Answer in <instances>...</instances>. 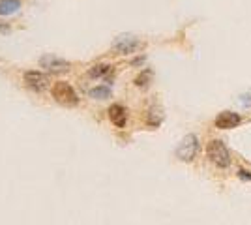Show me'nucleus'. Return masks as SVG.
<instances>
[{
	"instance_id": "obj_1",
	"label": "nucleus",
	"mask_w": 251,
	"mask_h": 225,
	"mask_svg": "<svg viewBox=\"0 0 251 225\" xmlns=\"http://www.w3.org/2000/svg\"><path fill=\"white\" fill-rule=\"evenodd\" d=\"M206 156H208V160L214 163V165H218L220 169H227L230 165V154H229V149L225 147V143L220 139H212L206 145Z\"/></svg>"
},
{
	"instance_id": "obj_2",
	"label": "nucleus",
	"mask_w": 251,
	"mask_h": 225,
	"mask_svg": "<svg viewBox=\"0 0 251 225\" xmlns=\"http://www.w3.org/2000/svg\"><path fill=\"white\" fill-rule=\"evenodd\" d=\"M52 98L60 103V105H66V107H75L79 103V96L74 90V86L66 81H58L52 85Z\"/></svg>"
},
{
	"instance_id": "obj_3",
	"label": "nucleus",
	"mask_w": 251,
	"mask_h": 225,
	"mask_svg": "<svg viewBox=\"0 0 251 225\" xmlns=\"http://www.w3.org/2000/svg\"><path fill=\"white\" fill-rule=\"evenodd\" d=\"M197 154H199V139H197V135L189 133L178 143L176 158L180 161H193L197 158Z\"/></svg>"
},
{
	"instance_id": "obj_4",
	"label": "nucleus",
	"mask_w": 251,
	"mask_h": 225,
	"mask_svg": "<svg viewBox=\"0 0 251 225\" xmlns=\"http://www.w3.org/2000/svg\"><path fill=\"white\" fill-rule=\"evenodd\" d=\"M145 47V42H141L139 38L135 36H129V34H126V36H118L115 42H113V51L116 54H133L137 51H141Z\"/></svg>"
},
{
	"instance_id": "obj_5",
	"label": "nucleus",
	"mask_w": 251,
	"mask_h": 225,
	"mask_svg": "<svg viewBox=\"0 0 251 225\" xmlns=\"http://www.w3.org/2000/svg\"><path fill=\"white\" fill-rule=\"evenodd\" d=\"M40 68H43L49 74H66V72H70L72 64L56 54H43L40 58Z\"/></svg>"
},
{
	"instance_id": "obj_6",
	"label": "nucleus",
	"mask_w": 251,
	"mask_h": 225,
	"mask_svg": "<svg viewBox=\"0 0 251 225\" xmlns=\"http://www.w3.org/2000/svg\"><path fill=\"white\" fill-rule=\"evenodd\" d=\"M25 85L28 86L34 92H43L49 88V79L47 75H43L42 72H26L25 74Z\"/></svg>"
},
{
	"instance_id": "obj_7",
	"label": "nucleus",
	"mask_w": 251,
	"mask_h": 225,
	"mask_svg": "<svg viewBox=\"0 0 251 225\" xmlns=\"http://www.w3.org/2000/svg\"><path fill=\"white\" fill-rule=\"evenodd\" d=\"M242 122V117L238 113H232V111H221L220 115L216 117V128L220 129H232L236 128Z\"/></svg>"
},
{
	"instance_id": "obj_8",
	"label": "nucleus",
	"mask_w": 251,
	"mask_h": 225,
	"mask_svg": "<svg viewBox=\"0 0 251 225\" xmlns=\"http://www.w3.org/2000/svg\"><path fill=\"white\" fill-rule=\"evenodd\" d=\"M109 120L115 124L116 128H124L127 122V109L120 103H115L109 107Z\"/></svg>"
},
{
	"instance_id": "obj_9",
	"label": "nucleus",
	"mask_w": 251,
	"mask_h": 225,
	"mask_svg": "<svg viewBox=\"0 0 251 225\" xmlns=\"http://www.w3.org/2000/svg\"><path fill=\"white\" fill-rule=\"evenodd\" d=\"M88 75L92 79H109L113 75V66L109 64H96L88 70Z\"/></svg>"
},
{
	"instance_id": "obj_10",
	"label": "nucleus",
	"mask_w": 251,
	"mask_h": 225,
	"mask_svg": "<svg viewBox=\"0 0 251 225\" xmlns=\"http://www.w3.org/2000/svg\"><path fill=\"white\" fill-rule=\"evenodd\" d=\"M21 2L19 0H0V15H11L19 11Z\"/></svg>"
},
{
	"instance_id": "obj_11",
	"label": "nucleus",
	"mask_w": 251,
	"mask_h": 225,
	"mask_svg": "<svg viewBox=\"0 0 251 225\" xmlns=\"http://www.w3.org/2000/svg\"><path fill=\"white\" fill-rule=\"evenodd\" d=\"M161 120H163V115H161V109L152 107L150 111H148V115H147L148 126H152V128H157V126L161 124Z\"/></svg>"
},
{
	"instance_id": "obj_12",
	"label": "nucleus",
	"mask_w": 251,
	"mask_h": 225,
	"mask_svg": "<svg viewBox=\"0 0 251 225\" xmlns=\"http://www.w3.org/2000/svg\"><path fill=\"white\" fill-rule=\"evenodd\" d=\"M111 88L109 86H96V88H92L90 92H88V96L94 98V100H107V98H111Z\"/></svg>"
},
{
	"instance_id": "obj_13",
	"label": "nucleus",
	"mask_w": 251,
	"mask_h": 225,
	"mask_svg": "<svg viewBox=\"0 0 251 225\" xmlns=\"http://www.w3.org/2000/svg\"><path fill=\"white\" fill-rule=\"evenodd\" d=\"M150 81H152V70H145V72H141V74L135 77V86L147 88V86L150 85Z\"/></svg>"
},
{
	"instance_id": "obj_14",
	"label": "nucleus",
	"mask_w": 251,
	"mask_h": 225,
	"mask_svg": "<svg viewBox=\"0 0 251 225\" xmlns=\"http://www.w3.org/2000/svg\"><path fill=\"white\" fill-rule=\"evenodd\" d=\"M238 176H240L242 180H250V182H251V171H246V169H240V171H238Z\"/></svg>"
}]
</instances>
